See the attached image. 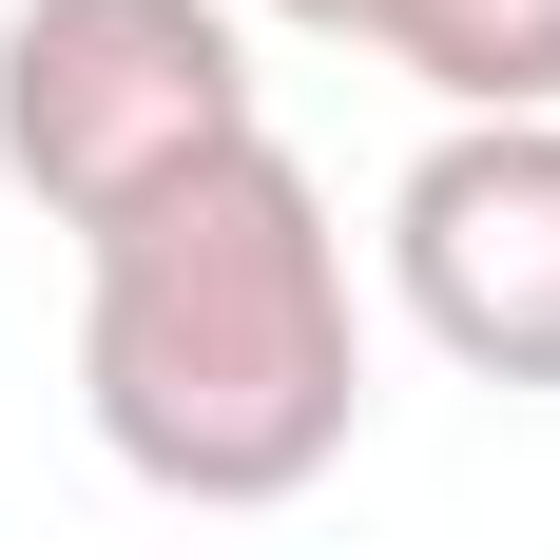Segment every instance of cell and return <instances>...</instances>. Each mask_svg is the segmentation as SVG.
<instances>
[{"label": "cell", "mask_w": 560, "mask_h": 560, "mask_svg": "<svg viewBox=\"0 0 560 560\" xmlns=\"http://www.w3.org/2000/svg\"><path fill=\"white\" fill-rule=\"evenodd\" d=\"M78 406L155 503H290L368 425V290L290 136H232L78 252Z\"/></svg>", "instance_id": "1"}, {"label": "cell", "mask_w": 560, "mask_h": 560, "mask_svg": "<svg viewBox=\"0 0 560 560\" xmlns=\"http://www.w3.org/2000/svg\"><path fill=\"white\" fill-rule=\"evenodd\" d=\"M252 116V20L232 0H20L0 20V174L39 194L78 252L155 213L174 174H213Z\"/></svg>", "instance_id": "2"}, {"label": "cell", "mask_w": 560, "mask_h": 560, "mask_svg": "<svg viewBox=\"0 0 560 560\" xmlns=\"http://www.w3.org/2000/svg\"><path fill=\"white\" fill-rule=\"evenodd\" d=\"M387 290L406 329L483 368V387H560V116H445L387 194Z\"/></svg>", "instance_id": "3"}, {"label": "cell", "mask_w": 560, "mask_h": 560, "mask_svg": "<svg viewBox=\"0 0 560 560\" xmlns=\"http://www.w3.org/2000/svg\"><path fill=\"white\" fill-rule=\"evenodd\" d=\"M387 58L445 116H560V0H406Z\"/></svg>", "instance_id": "4"}, {"label": "cell", "mask_w": 560, "mask_h": 560, "mask_svg": "<svg viewBox=\"0 0 560 560\" xmlns=\"http://www.w3.org/2000/svg\"><path fill=\"white\" fill-rule=\"evenodd\" d=\"M271 20H310V39H387L406 0H271Z\"/></svg>", "instance_id": "5"}]
</instances>
